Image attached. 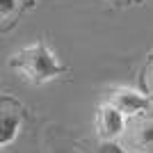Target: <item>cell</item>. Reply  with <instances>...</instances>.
I'll return each instance as SVG.
<instances>
[{
  "instance_id": "6da1fadb",
  "label": "cell",
  "mask_w": 153,
  "mask_h": 153,
  "mask_svg": "<svg viewBox=\"0 0 153 153\" xmlns=\"http://www.w3.org/2000/svg\"><path fill=\"white\" fill-rule=\"evenodd\" d=\"M9 69L30 85H46L66 73V66L57 59L46 41H34L16 51L9 59Z\"/></svg>"
},
{
  "instance_id": "7a4b0ae2",
  "label": "cell",
  "mask_w": 153,
  "mask_h": 153,
  "mask_svg": "<svg viewBox=\"0 0 153 153\" xmlns=\"http://www.w3.org/2000/svg\"><path fill=\"white\" fill-rule=\"evenodd\" d=\"M105 103H110L112 108H117L128 119V117H137L142 112H146L149 105H151V98L144 91L130 89V87H117V89L110 91Z\"/></svg>"
},
{
  "instance_id": "3957f363",
  "label": "cell",
  "mask_w": 153,
  "mask_h": 153,
  "mask_svg": "<svg viewBox=\"0 0 153 153\" xmlns=\"http://www.w3.org/2000/svg\"><path fill=\"white\" fill-rule=\"evenodd\" d=\"M94 123H96V133H98L101 142H117V137L123 135V130H126V117L117 108H112L110 103L98 105Z\"/></svg>"
},
{
  "instance_id": "277c9868",
  "label": "cell",
  "mask_w": 153,
  "mask_h": 153,
  "mask_svg": "<svg viewBox=\"0 0 153 153\" xmlns=\"http://www.w3.org/2000/svg\"><path fill=\"white\" fill-rule=\"evenodd\" d=\"M21 130V114L19 110L0 105V149L16 140V135Z\"/></svg>"
},
{
  "instance_id": "5b68a950",
  "label": "cell",
  "mask_w": 153,
  "mask_h": 153,
  "mask_svg": "<svg viewBox=\"0 0 153 153\" xmlns=\"http://www.w3.org/2000/svg\"><path fill=\"white\" fill-rule=\"evenodd\" d=\"M130 146L135 153H153V119H144L133 128Z\"/></svg>"
},
{
  "instance_id": "8992f818",
  "label": "cell",
  "mask_w": 153,
  "mask_h": 153,
  "mask_svg": "<svg viewBox=\"0 0 153 153\" xmlns=\"http://www.w3.org/2000/svg\"><path fill=\"white\" fill-rule=\"evenodd\" d=\"M89 153H128L123 146H119L117 142H96L94 146L89 149Z\"/></svg>"
},
{
  "instance_id": "52a82bcc",
  "label": "cell",
  "mask_w": 153,
  "mask_h": 153,
  "mask_svg": "<svg viewBox=\"0 0 153 153\" xmlns=\"http://www.w3.org/2000/svg\"><path fill=\"white\" fill-rule=\"evenodd\" d=\"M144 82H146V91H144V94H146L149 98H153V55H151V59H149L146 69H144Z\"/></svg>"
},
{
  "instance_id": "ba28073f",
  "label": "cell",
  "mask_w": 153,
  "mask_h": 153,
  "mask_svg": "<svg viewBox=\"0 0 153 153\" xmlns=\"http://www.w3.org/2000/svg\"><path fill=\"white\" fill-rule=\"evenodd\" d=\"M16 5H19V0H0V21L9 19L16 12Z\"/></svg>"
},
{
  "instance_id": "9c48e42d",
  "label": "cell",
  "mask_w": 153,
  "mask_h": 153,
  "mask_svg": "<svg viewBox=\"0 0 153 153\" xmlns=\"http://www.w3.org/2000/svg\"><path fill=\"white\" fill-rule=\"evenodd\" d=\"M23 5H25V7H34V5H37V0H23Z\"/></svg>"
}]
</instances>
